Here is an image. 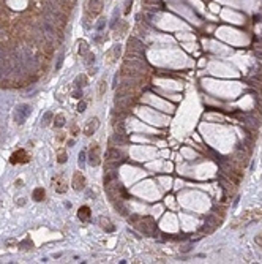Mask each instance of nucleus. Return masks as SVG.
Masks as SVG:
<instances>
[{
    "instance_id": "nucleus-1",
    "label": "nucleus",
    "mask_w": 262,
    "mask_h": 264,
    "mask_svg": "<svg viewBox=\"0 0 262 264\" xmlns=\"http://www.w3.org/2000/svg\"><path fill=\"white\" fill-rule=\"evenodd\" d=\"M128 222L133 226H136L142 234L155 236V233H157V223L152 217H141L137 213H133V215H128Z\"/></svg>"
},
{
    "instance_id": "nucleus-2",
    "label": "nucleus",
    "mask_w": 262,
    "mask_h": 264,
    "mask_svg": "<svg viewBox=\"0 0 262 264\" xmlns=\"http://www.w3.org/2000/svg\"><path fill=\"white\" fill-rule=\"evenodd\" d=\"M104 190H106V195H108L111 202H112L114 199H123V201H126L128 198H130L126 188L117 179L112 180V182H109V184H106L104 185Z\"/></svg>"
},
{
    "instance_id": "nucleus-3",
    "label": "nucleus",
    "mask_w": 262,
    "mask_h": 264,
    "mask_svg": "<svg viewBox=\"0 0 262 264\" xmlns=\"http://www.w3.org/2000/svg\"><path fill=\"white\" fill-rule=\"evenodd\" d=\"M88 161H90L92 166H98L101 163V150H99L98 142H93L90 146V150H88Z\"/></svg>"
},
{
    "instance_id": "nucleus-4",
    "label": "nucleus",
    "mask_w": 262,
    "mask_h": 264,
    "mask_svg": "<svg viewBox=\"0 0 262 264\" xmlns=\"http://www.w3.org/2000/svg\"><path fill=\"white\" fill-rule=\"evenodd\" d=\"M30 112H32V108L29 104H19V106L16 108V122L24 123L25 119L30 115Z\"/></svg>"
},
{
    "instance_id": "nucleus-5",
    "label": "nucleus",
    "mask_w": 262,
    "mask_h": 264,
    "mask_svg": "<svg viewBox=\"0 0 262 264\" xmlns=\"http://www.w3.org/2000/svg\"><path fill=\"white\" fill-rule=\"evenodd\" d=\"M29 160H30V155L27 153L25 149L16 150L13 155H11V158H10V161L13 163V164H22V163H27Z\"/></svg>"
},
{
    "instance_id": "nucleus-6",
    "label": "nucleus",
    "mask_w": 262,
    "mask_h": 264,
    "mask_svg": "<svg viewBox=\"0 0 262 264\" xmlns=\"http://www.w3.org/2000/svg\"><path fill=\"white\" fill-rule=\"evenodd\" d=\"M128 51L131 52H137V54H144V43L136 36H131L128 40Z\"/></svg>"
},
{
    "instance_id": "nucleus-7",
    "label": "nucleus",
    "mask_w": 262,
    "mask_h": 264,
    "mask_svg": "<svg viewBox=\"0 0 262 264\" xmlns=\"http://www.w3.org/2000/svg\"><path fill=\"white\" fill-rule=\"evenodd\" d=\"M98 126H99V120L98 117H92V119H88L87 120V123L84 126V135L85 136H92L95 131L98 130Z\"/></svg>"
},
{
    "instance_id": "nucleus-8",
    "label": "nucleus",
    "mask_w": 262,
    "mask_h": 264,
    "mask_svg": "<svg viewBox=\"0 0 262 264\" xmlns=\"http://www.w3.org/2000/svg\"><path fill=\"white\" fill-rule=\"evenodd\" d=\"M71 185H73V188H74L76 191L84 190V187H85V177L82 176V173H74V174H73Z\"/></svg>"
},
{
    "instance_id": "nucleus-9",
    "label": "nucleus",
    "mask_w": 262,
    "mask_h": 264,
    "mask_svg": "<svg viewBox=\"0 0 262 264\" xmlns=\"http://www.w3.org/2000/svg\"><path fill=\"white\" fill-rule=\"evenodd\" d=\"M122 158H123V153H122V150L119 149V146L117 147H109V149L106 150V160L122 161Z\"/></svg>"
},
{
    "instance_id": "nucleus-10",
    "label": "nucleus",
    "mask_w": 262,
    "mask_h": 264,
    "mask_svg": "<svg viewBox=\"0 0 262 264\" xmlns=\"http://www.w3.org/2000/svg\"><path fill=\"white\" fill-rule=\"evenodd\" d=\"M111 142H114V144H117V146H123V144H128L130 139H128L125 131H114L112 138H111Z\"/></svg>"
},
{
    "instance_id": "nucleus-11",
    "label": "nucleus",
    "mask_w": 262,
    "mask_h": 264,
    "mask_svg": "<svg viewBox=\"0 0 262 264\" xmlns=\"http://www.w3.org/2000/svg\"><path fill=\"white\" fill-rule=\"evenodd\" d=\"M52 184H54V188L57 193H65L66 190H68V185H66L65 182V179L62 177V176H57V177H54L52 179Z\"/></svg>"
},
{
    "instance_id": "nucleus-12",
    "label": "nucleus",
    "mask_w": 262,
    "mask_h": 264,
    "mask_svg": "<svg viewBox=\"0 0 262 264\" xmlns=\"http://www.w3.org/2000/svg\"><path fill=\"white\" fill-rule=\"evenodd\" d=\"M112 206H114V209L120 213V215H123V217H128V215H130V213H128V207L125 206L123 199H114V201H112Z\"/></svg>"
},
{
    "instance_id": "nucleus-13",
    "label": "nucleus",
    "mask_w": 262,
    "mask_h": 264,
    "mask_svg": "<svg viewBox=\"0 0 262 264\" xmlns=\"http://www.w3.org/2000/svg\"><path fill=\"white\" fill-rule=\"evenodd\" d=\"M90 215H92V210L88 206H82L79 209V212H77V217H79L81 222H88L90 220Z\"/></svg>"
},
{
    "instance_id": "nucleus-14",
    "label": "nucleus",
    "mask_w": 262,
    "mask_h": 264,
    "mask_svg": "<svg viewBox=\"0 0 262 264\" xmlns=\"http://www.w3.org/2000/svg\"><path fill=\"white\" fill-rule=\"evenodd\" d=\"M99 226H101L106 233H114L115 231V226L111 223L109 218H104V217H99Z\"/></svg>"
},
{
    "instance_id": "nucleus-15",
    "label": "nucleus",
    "mask_w": 262,
    "mask_h": 264,
    "mask_svg": "<svg viewBox=\"0 0 262 264\" xmlns=\"http://www.w3.org/2000/svg\"><path fill=\"white\" fill-rule=\"evenodd\" d=\"M44 195H46V191H44L43 187H38V188L33 190V193H32V198L35 201H43L44 199Z\"/></svg>"
},
{
    "instance_id": "nucleus-16",
    "label": "nucleus",
    "mask_w": 262,
    "mask_h": 264,
    "mask_svg": "<svg viewBox=\"0 0 262 264\" xmlns=\"http://www.w3.org/2000/svg\"><path fill=\"white\" fill-rule=\"evenodd\" d=\"M101 7H103L101 0H90V3H88V8H90L92 11H95V13H99Z\"/></svg>"
},
{
    "instance_id": "nucleus-17",
    "label": "nucleus",
    "mask_w": 262,
    "mask_h": 264,
    "mask_svg": "<svg viewBox=\"0 0 262 264\" xmlns=\"http://www.w3.org/2000/svg\"><path fill=\"white\" fill-rule=\"evenodd\" d=\"M74 84H76L77 89H81V87L87 86V76H85V74H79V76L76 78V81H74Z\"/></svg>"
},
{
    "instance_id": "nucleus-18",
    "label": "nucleus",
    "mask_w": 262,
    "mask_h": 264,
    "mask_svg": "<svg viewBox=\"0 0 262 264\" xmlns=\"http://www.w3.org/2000/svg\"><path fill=\"white\" fill-rule=\"evenodd\" d=\"M205 222H207L209 225H212V226H213V228H216V226H218V225H220V218H218V217H215V215H209Z\"/></svg>"
},
{
    "instance_id": "nucleus-19",
    "label": "nucleus",
    "mask_w": 262,
    "mask_h": 264,
    "mask_svg": "<svg viewBox=\"0 0 262 264\" xmlns=\"http://www.w3.org/2000/svg\"><path fill=\"white\" fill-rule=\"evenodd\" d=\"M104 92H106V81L101 79V81L98 82V95H99V97H103V95H104Z\"/></svg>"
},
{
    "instance_id": "nucleus-20",
    "label": "nucleus",
    "mask_w": 262,
    "mask_h": 264,
    "mask_svg": "<svg viewBox=\"0 0 262 264\" xmlns=\"http://www.w3.org/2000/svg\"><path fill=\"white\" fill-rule=\"evenodd\" d=\"M54 123H55V126H63V125H65V117H63L62 114L55 115V119H54Z\"/></svg>"
},
{
    "instance_id": "nucleus-21",
    "label": "nucleus",
    "mask_w": 262,
    "mask_h": 264,
    "mask_svg": "<svg viewBox=\"0 0 262 264\" xmlns=\"http://www.w3.org/2000/svg\"><path fill=\"white\" fill-rule=\"evenodd\" d=\"M87 52H88V46H87V43H85V41H81V45H79V54L85 56Z\"/></svg>"
},
{
    "instance_id": "nucleus-22",
    "label": "nucleus",
    "mask_w": 262,
    "mask_h": 264,
    "mask_svg": "<svg viewBox=\"0 0 262 264\" xmlns=\"http://www.w3.org/2000/svg\"><path fill=\"white\" fill-rule=\"evenodd\" d=\"M57 160H59V163H65V161H66V152H65V149H62V150H59V155H57Z\"/></svg>"
},
{
    "instance_id": "nucleus-23",
    "label": "nucleus",
    "mask_w": 262,
    "mask_h": 264,
    "mask_svg": "<svg viewBox=\"0 0 262 264\" xmlns=\"http://www.w3.org/2000/svg\"><path fill=\"white\" fill-rule=\"evenodd\" d=\"M92 63H95V56L92 52H88L87 54V59H85V65H92Z\"/></svg>"
},
{
    "instance_id": "nucleus-24",
    "label": "nucleus",
    "mask_w": 262,
    "mask_h": 264,
    "mask_svg": "<svg viewBox=\"0 0 262 264\" xmlns=\"http://www.w3.org/2000/svg\"><path fill=\"white\" fill-rule=\"evenodd\" d=\"M104 25H106V19H99V22L96 24V30L101 32V30L104 29Z\"/></svg>"
},
{
    "instance_id": "nucleus-25",
    "label": "nucleus",
    "mask_w": 262,
    "mask_h": 264,
    "mask_svg": "<svg viewBox=\"0 0 262 264\" xmlns=\"http://www.w3.org/2000/svg\"><path fill=\"white\" fill-rule=\"evenodd\" d=\"M120 52H122V46H120V45H115V46H114V57L117 59V57L120 56Z\"/></svg>"
},
{
    "instance_id": "nucleus-26",
    "label": "nucleus",
    "mask_w": 262,
    "mask_h": 264,
    "mask_svg": "<svg viewBox=\"0 0 262 264\" xmlns=\"http://www.w3.org/2000/svg\"><path fill=\"white\" fill-rule=\"evenodd\" d=\"M84 163H85V152H81L79 153V164L84 166Z\"/></svg>"
},
{
    "instance_id": "nucleus-27",
    "label": "nucleus",
    "mask_w": 262,
    "mask_h": 264,
    "mask_svg": "<svg viewBox=\"0 0 262 264\" xmlns=\"http://www.w3.org/2000/svg\"><path fill=\"white\" fill-rule=\"evenodd\" d=\"M51 117H52V112H46V114H44V117H43V123L46 125V123H48V120L51 119Z\"/></svg>"
},
{
    "instance_id": "nucleus-28",
    "label": "nucleus",
    "mask_w": 262,
    "mask_h": 264,
    "mask_svg": "<svg viewBox=\"0 0 262 264\" xmlns=\"http://www.w3.org/2000/svg\"><path fill=\"white\" fill-rule=\"evenodd\" d=\"M77 111H79V112H84L85 111V103L84 101H81L79 104H77Z\"/></svg>"
},
{
    "instance_id": "nucleus-29",
    "label": "nucleus",
    "mask_w": 262,
    "mask_h": 264,
    "mask_svg": "<svg viewBox=\"0 0 262 264\" xmlns=\"http://www.w3.org/2000/svg\"><path fill=\"white\" fill-rule=\"evenodd\" d=\"M133 5V0H126V3H125V13H130V7Z\"/></svg>"
},
{
    "instance_id": "nucleus-30",
    "label": "nucleus",
    "mask_w": 262,
    "mask_h": 264,
    "mask_svg": "<svg viewBox=\"0 0 262 264\" xmlns=\"http://www.w3.org/2000/svg\"><path fill=\"white\" fill-rule=\"evenodd\" d=\"M62 63H63V54H62V56H60V57H59V62H57V65H55V68H57V70H59L60 67H62Z\"/></svg>"
},
{
    "instance_id": "nucleus-31",
    "label": "nucleus",
    "mask_w": 262,
    "mask_h": 264,
    "mask_svg": "<svg viewBox=\"0 0 262 264\" xmlns=\"http://www.w3.org/2000/svg\"><path fill=\"white\" fill-rule=\"evenodd\" d=\"M5 56H7V52H5V49L3 48H0V62L5 59Z\"/></svg>"
},
{
    "instance_id": "nucleus-32",
    "label": "nucleus",
    "mask_w": 262,
    "mask_h": 264,
    "mask_svg": "<svg viewBox=\"0 0 262 264\" xmlns=\"http://www.w3.org/2000/svg\"><path fill=\"white\" fill-rule=\"evenodd\" d=\"M117 82H119V74H115V76H114V84H112V86L115 87V89H117Z\"/></svg>"
},
{
    "instance_id": "nucleus-33",
    "label": "nucleus",
    "mask_w": 262,
    "mask_h": 264,
    "mask_svg": "<svg viewBox=\"0 0 262 264\" xmlns=\"http://www.w3.org/2000/svg\"><path fill=\"white\" fill-rule=\"evenodd\" d=\"M73 95H74V98H81V97H82V93H81L79 90H76V92L73 93Z\"/></svg>"
},
{
    "instance_id": "nucleus-34",
    "label": "nucleus",
    "mask_w": 262,
    "mask_h": 264,
    "mask_svg": "<svg viewBox=\"0 0 262 264\" xmlns=\"http://www.w3.org/2000/svg\"><path fill=\"white\" fill-rule=\"evenodd\" d=\"M16 187H22V180H16Z\"/></svg>"
}]
</instances>
